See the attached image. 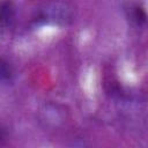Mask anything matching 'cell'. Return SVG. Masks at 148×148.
<instances>
[{
  "mask_svg": "<svg viewBox=\"0 0 148 148\" xmlns=\"http://www.w3.org/2000/svg\"><path fill=\"white\" fill-rule=\"evenodd\" d=\"M38 20L66 24L73 20V8L69 7L67 3L52 2V3H49L42 10Z\"/></svg>",
  "mask_w": 148,
  "mask_h": 148,
  "instance_id": "cell-1",
  "label": "cell"
},
{
  "mask_svg": "<svg viewBox=\"0 0 148 148\" xmlns=\"http://www.w3.org/2000/svg\"><path fill=\"white\" fill-rule=\"evenodd\" d=\"M14 20V6L10 1H5L0 6V27L7 28Z\"/></svg>",
  "mask_w": 148,
  "mask_h": 148,
  "instance_id": "cell-2",
  "label": "cell"
},
{
  "mask_svg": "<svg viewBox=\"0 0 148 148\" xmlns=\"http://www.w3.org/2000/svg\"><path fill=\"white\" fill-rule=\"evenodd\" d=\"M12 79V71L9 65L0 59V80L1 81H9Z\"/></svg>",
  "mask_w": 148,
  "mask_h": 148,
  "instance_id": "cell-3",
  "label": "cell"
},
{
  "mask_svg": "<svg viewBox=\"0 0 148 148\" xmlns=\"http://www.w3.org/2000/svg\"><path fill=\"white\" fill-rule=\"evenodd\" d=\"M134 18L136 20V22L140 24V23H143L146 21V13L142 8L138 7L135 8V12H134Z\"/></svg>",
  "mask_w": 148,
  "mask_h": 148,
  "instance_id": "cell-4",
  "label": "cell"
},
{
  "mask_svg": "<svg viewBox=\"0 0 148 148\" xmlns=\"http://www.w3.org/2000/svg\"><path fill=\"white\" fill-rule=\"evenodd\" d=\"M0 140H1V132H0Z\"/></svg>",
  "mask_w": 148,
  "mask_h": 148,
  "instance_id": "cell-5",
  "label": "cell"
}]
</instances>
